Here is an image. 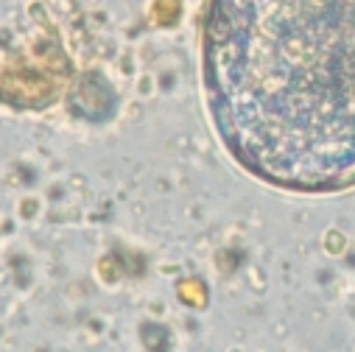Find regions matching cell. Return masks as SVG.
I'll return each instance as SVG.
<instances>
[{
  "mask_svg": "<svg viewBox=\"0 0 355 352\" xmlns=\"http://www.w3.org/2000/svg\"><path fill=\"white\" fill-rule=\"evenodd\" d=\"M202 78L224 148L260 182L355 185V0H210Z\"/></svg>",
  "mask_w": 355,
  "mask_h": 352,
  "instance_id": "1",
  "label": "cell"
}]
</instances>
